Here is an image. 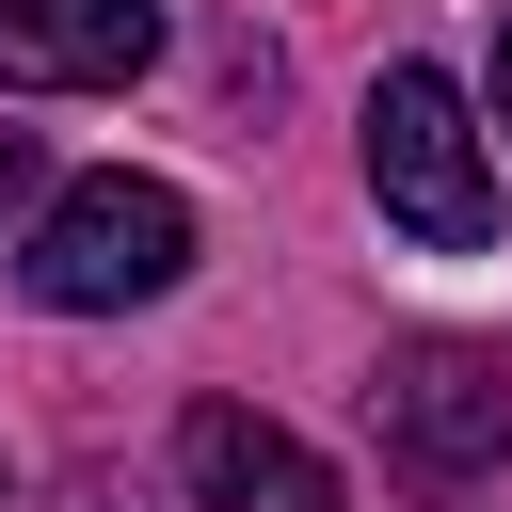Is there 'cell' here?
<instances>
[{"label":"cell","mask_w":512,"mask_h":512,"mask_svg":"<svg viewBox=\"0 0 512 512\" xmlns=\"http://www.w3.org/2000/svg\"><path fill=\"white\" fill-rule=\"evenodd\" d=\"M16 192H32V128H0V208H16Z\"/></svg>","instance_id":"cell-7"},{"label":"cell","mask_w":512,"mask_h":512,"mask_svg":"<svg viewBox=\"0 0 512 512\" xmlns=\"http://www.w3.org/2000/svg\"><path fill=\"white\" fill-rule=\"evenodd\" d=\"M64 512H144V480H112V464H80V480H64Z\"/></svg>","instance_id":"cell-6"},{"label":"cell","mask_w":512,"mask_h":512,"mask_svg":"<svg viewBox=\"0 0 512 512\" xmlns=\"http://www.w3.org/2000/svg\"><path fill=\"white\" fill-rule=\"evenodd\" d=\"M368 208L432 256H480L496 240V160H480V112L448 96V64H384L368 80Z\"/></svg>","instance_id":"cell-2"},{"label":"cell","mask_w":512,"mask_h":512,"mask_svg":"<svg viewBox=\"0 0 512 512\" xmlns=\"http://www.w3.org/2000/svg\"><path fill=\"white\" fill-rule=\"evenodd\" d=\"M496 128H512V16H496Z\"/></svg>","instance_id":"cell-8"},{"label":"cell","mask_w":512,"mask_h":512,"mask_svg":"<svg viewBox=\"0 0 512 512\" xmlns=\"http://www.w3.org/2000/svg\"><path fill=\"white\" fill-rule=\"evenodd\" d=\"M176 272H192V192H160V176H80V192H48L32 256H16V288H32L48 320H128V304H160Z\"/></svg>","instance_id":"cell-1"},{"label":"cell","mask_w":512,"mask_h":512,"mask_svg":"<svg viewBox=\"0 0 512 512\" xmlns=\"http://www.w3.org/2000/svg\"><path fill=\"white\" fill-rule=\"evenodd\" d=\"M368 416H384V464L432 480V496H464V480L512 464V368L480 336H400L368 368Z\"/></svg>","instance_id":"cell-3"},{"label":"cell","mask_w":512,"mask_h":512,"mask_svg":"<svg viewBox=\"0 0 512 512\" xmlns=\"http://www.w3.org/2000/svg\"><path fill=\"white\" fill-rule=\"evenodd\" d=\"M160 64V0H0V96H112Z\"/></svg>","instance_id":"cell-4"},{"label":"cell","mask_w":512,"mask_h":512,"mask_svg":"<svg viewBox=\"0 0 512 512\" xmlns=\"http://www.w3.org/2000/svg\"><path fill=\"white\" fill-rule=\"evenodd\" d=\"M176 480H192L208 512H336V464H320L288 416H256V400H192V416H176Z\"/></svg>","instance_id":"cell-5"}]
</instances>
